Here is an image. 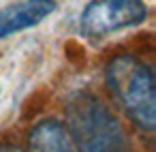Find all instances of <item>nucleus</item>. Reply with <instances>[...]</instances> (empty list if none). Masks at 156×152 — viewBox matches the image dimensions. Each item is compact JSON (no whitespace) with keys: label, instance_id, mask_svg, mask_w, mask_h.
Instances as JSON below:
<instances>
[{"label":"nucleus","instance_id":"f257e3e1","mask_svg":"<svg viewBox=\"0 0 156 152\" xmlns=\"http://www.w3.org/2000/svg\"><path fill=\"white\" fill-rule=\"evenodd\" d=\"M66 131L77 152H130L115 114L92 92L77 90L64 107Z\"/></svg>","mask_w":156,"mask_h":152},{"label":"nucleus","instance_id":"f03ea898","mask_svg":"<svg viewBox=\"0 0 156 152\" xmlns=\"http://www.w3.org/2000/svg\"><path fill=\"white\" fill-rule=\"evenodd\" d=\"M105 84L135 126L147 133L156 128V79L145 62L130 54L113 56L105 67Z\"/></svg>","mask_w":156,"mask_h":152},{"label":"nucleus","instance_id":"7ed1b4c3","mask_svg":"<svg viewBox=\"0 0 156 152\" xmlns=\"http://www.w3.org/2000/svg\"><path fill=\"white\" fill-rule=\"evenodd\" d=\"M147 17L143 0H90L79 15V30L88 39H103L139 26Z\"/></svg>","mask_w":156,"mask_h":152},{"label":"nucleus","instance_id":"20e7f679","mask_svg":"<svg viewBox=\"0 0 156 152\" xmlns=\"http://www.w3.org/2000/svg\"><path fill=\"white\" fill-rule=\"evenodd\" d=\"M56 11V0H20L0 9V41L39 26Z\"/></svg>","mask_w":156,"mask_h":152},{"label":"nucleus","instance_id":"39448f33","mask_svg":"<svg viewBox=\"0 0 156 152\" xmlns=\"http://www.w3.org/2000/svg\"><path fill=\"white\" fill-rule=\"evenodd\" d=\"M28 146L30 152H77L66 126L54 118L41 120L30 128Z\"/></svg>","mask_w":156,"mask_h":152},{"label":"nucleus","instance_id":"423d86ee","mask_svg":"<svg viewBox=\"0 0 156 152\" xmlns=\"http://www.w3.org/2000/svg\"><path fill=\"white\" fill-rule=\"evenodd\" d=\"M0 152H24V150L17 146H0Z\"/></svg>","mask_w":156,"mask_h":152}]
</instances>
